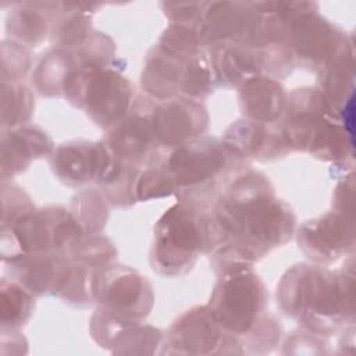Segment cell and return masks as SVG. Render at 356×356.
I'll list each match as a JSON object with an SVG mask.
<instances>
[{"instance_id": "cell-1", "label": "cell", "mask_w": 356, "mask_h": 356, "mask_svg": "<svg viewBox=\"0 0 356 356\" xmlns=\"http://www.w3.org/2000/svg\"><path fill=\"white\" fill-rule=\"evenodd\" d=\"M209 259L216 275L229 267L253 266L296 231L292 207L275 196L268 177L245 165L222 182L207 211Z\"/></svg>"}, {"instance_id": "cell-2", "label": "cell", "mask_w": 356, "mask_h": 356, "mask_svg": "<svg viewBox=\"0 0 356 356\" xmlns=\"http://www.w3.org/2000/svg\"><path fill=\"white\" fill-rule=\"evenodd\" d=\"M280 312L303 330L331 337L355 321V259L342 267L302 261L291 266L275 289Z\"/></svg>"}, {"instance_id": "cell-3", "label": "cell", "mask_w": 356, "mask_h": 356, "mask_svg": "<svg viewBox=\"0 0 356 356\" xmlns=\"http://www.w3.org/2000/svg\"><path fill=\"white\" fill-rule=\"evenodd\" d=\"M281 128L292 152L334 164L352 160V145L341 110L317 86H300L288 93Z\"/></svg>"}, {"instance_id": "cell-4", "label": "cell", "mask_w": 356, "mask_h": 356, "mask_svg": "<svg viewBox=\"0 0 356 356\" xmlns=\"http://www.w3.org/2000/svg\"><path fill=\"white\" fill-rule=\"evenodd\" d=\"M167 168L175 184L178 202L209 211L228 175L250 165L238 160L221 138L203 135L165 156Z\"/></svg>"}, {"instance_id": "cell-5", "label": "cell", "mask_w": 356, "mask_h": 356, "mask_svg": "<svg viewBox=\"0 0 356 356\" xmlns=\"http://www.w3.org/2000/svg\"><path fill=\"white\" fill-rule=\"evenodd\" d=\"M209 252L207 211L177 202L153 228L150 267L164 278L186 275L199 256Z\"/></svg>"}, {"instance_id": "cell-6", "label": "cell", "mask_w": 356, "mask_h": 356, "mask_svg": "<svg viewBox=\"0 0 356 356\" xmlns=\"http://www.w3.org/2000/svg\"><path fill=\"white\" fill-rule=\"evenodd\" d=\"M83 234L68 207L47 204L1 227L0 256L4 264L28 254L65 252Z\"/></svg>"}, {"instance_id": "cell-7", "label": "cell", "mask_w": 356, "mask_h": 356, "mask_svg": "<svg viewBox=\"0 0 356 356\" xmlns=\"http://www.w3.org/2000/svg\"><path fill=\"white\" fill-rule=\"evenodd\" d=\"M206 305L216 320L241 339L267 312L268 291L253 266H235L217 274Z\"/></svg>"}, {"instance_id": "cell-8", "label": "cell", "mask_w": 356, "mask_h": 356, "mask_svg": "<svg viewBox=\"0 0 356 356\" xmlns=\"http://www.w3.org/2000/svg\"><path fill=\"white\" fill-rule=\"evenodd\" d=\"M135 96L132 82L108 67L78 70L63 99L107 131L128 114Z\"/></svg>"}, {"instance_id": "cell-9", "label": "cell", "mask_w": 356, "mask_h": 356, "mask_svg": "<svg viewBox=\"0 0 356 356\" xmlns=\"http://www.w3.org/2000/svg\"><path fill=\"white\" fill-rule=\"evenodd\" d=\"M350 40L341 26L318 14L317 3L302 1L289 19L285 46L295 67L318 72Z\"/></svg>"}, {"instance_id": "cell-10", "label": "cell", "mask_w": 356, "mask_h": 356, "mask_svg": "<svg viewBox=\"0 0 356 356\" xmlns=\"http://www.w3.org/2000/svg\"><path fill=\"white\" fill-rule=\"evenodd\" d=\"M161 355H243L239 339L211 314L207 305L193 306L164 332Z\"/></svg>"}, {"instance_id": "cell-11", "label": "cell", "mask_w": 356, "mask_h": 356, "mask_svg": "<svg viewBox=\"0 0 356 356\" xmlns=\"http://www.w3.org/2000/svg\"><path fill=\"white\" fill-rule=\"evenodd\" d=\"M96 307L128 323H143L154 306L149 280L138 270L113 263L97 277Z\"/></svg>"}, {"instance_id": "cell-12", "label": "cell", "mask_w": 356, "mask_h": 356, "mask_svg": "<svg viewBox=\"0 0 356 356\" xmlns=\"http://www.w3.org/2000/svg\"><path fill=\"white\" fill-rule=\"evenodd\" d=\"M154 99L136 95L128 114L110 129L104 131L103 142L111 154L125 164L143 167L156 156L164 153L153 136L150 111Z\"/></svg>"}, {"instance_id": "cell-13", "label": "cell", "mask_w": 356, "mask_h": 356, "mask_svg": "<svg viewBox=\"0 0 356 356\" xmlns=\"http://www.w3.org/2000/svg\"><path fill=\"white\" fill-rule=\"evenodd\" d=\"M295 234L299 249L316 264L330 266L355 252V217L337 210L305 221Z\"/></svg>"}, {"instance_id": "cell-14", "label": "cell", "mask_w": 356, "mask_h": 356, "mask_svg": "<svg viewBox=\"0 0 356 356\" xmlns=\"http://www.w3.org/2000/svg\"><path fill=\"white\" fill-rule=\"evenodd\" d=\"M56 178L70 188L99 186L114 164V156L103 140L74 139L57 146L49 157Z\"/></svg>"}, {"instance_id": "cell-15", "label": "cell", "mask_w": 356, "mask_h": 356, "mask_svg": "<svg viewBox=\"0 0 356 356\" xmlns=\"http://www.w3.org/2000/svg\"><path fill=\"white\" fill-rule=\"evenodd\" d=\"M209 121L206 106L200 100L184 96L154 100L150 111L154 140L164 152L206 135Z\"/></svg>"}, {"instance_id": "cell-16", "label": "cell", "mask_w": 356, "mask_h": 356, "mask_svg": "<svg viewBox=\"0 0 356 356\" xmlns=\"http://www.w3.org/2000/svg\"><path fill=\"white\" fill-rule=\"evenodd\" d=\"M92 339L114 355H153L163 331L145 323L121 321L96 307L89 320Z\"/></svg>"}, {"instance_id": "cell-17", "label": "cell", "mask_w": 356, "mask_h": 356, "mask_svg": "<svg viewBox=\"0 0 356 356\" xmlns=\"http://www.w3.org/2000/svg\"><path fill=\"white\" fill-rule=\"evenodd\" d=\"M221 140L227 149L241 161H275L292 153L281 124L267 125L248 118L231 122Z\"/></svg>"}, {"instance_id": "cell-18", "label": "cell", "mask_w": 356, "mask_h": 356, "mask_svg": "<svg viewBox=\"0 0 356 356\" xmlns=\"http://www.w3.org/2000/svg\"><path fill=\"white\" fill-rule=\"evenodd\" d=\"M70 260L65 252L28 254L4 263L10 278L19 282L35 296L58 298L67 280Z\"/></svg>"}, {"instance_id": "cell-19", "label": "cell", "mask_w": 356, "mask_h": 356, "mask_svg": "<svg viewBox=\"0 0 356 356\" xmlns=\"http://www.w3.org/2000/svg\"><path fill=\"white\" fill-rule=\"evenodd\" d=\"M54 149L50 135L38 125L1 129V181H11L33 160L49 159Z\"/></svg>"}, {"instance_id": "cell-20", "label": "cell", "mask_w": 356, "mask_h": 356, "mask_svg": "<svg viewBox=\"0 0 356 356\" xmlns=\"http://www.w3.org/2000/svg\"><path fill=\"white\" fill-rule=\"evenodd\" d=\"M253 14L252 1H204L197 29L207 49L216 43H241Z\"/></svg>"}, {"instance_id": "cell-21", "label": "cell", "mask_w": 356, "mask_h": 356, "mask_svg": "<svg viewBox=\"0 0 356 356\" xmlns=\"http://www.w3.org/2000/svg\"><path fill=\"white\" fill-rule=\"evenodd\" d=\"M238 100L243 118L277 125L285 115L288 92L280 79L263 74L238 88Z\"/></svg>"}, {"instance_id": "cell-22", "label": "cell", "mask_w": 356, "mask_h": 356, "mask_svg": "<svg viewBox=\"0 0 356 356\" xmlns=\"http://www.w3.org/2000/svg\"><path fill=\"white\" fill-rule=\"evenodd\" d=\"M216 86L238 89L254 76L263 75L261 57L239 43L221 42L206 49Z\"/></svg>"}, {"instance_id": "cell-23", "label": "cell", "mask_w": 356, "mask_h": 356, "mask_svg": "<svg viewBox=\"0 0 356 356\" xmlns=\"http://www.w3.org/2000/svg\"><path fill=\"white\" fill-rule=\"evenodd\" d=\"M188 60L174 56L154 44L146 53L143 61L140 72L142 93L154 100H167L179 96Z\"/></svg>"}, {"instance_id": "cell-24", "label": "cell", "mask_w": 356, "mask_h": 356, "mask_svg": "<svg viewBox=\"0 0 356 356\" xmlns=\"http://www.w3.org/2000/svg\"><path fill=\"white\" fill-rule=\"evenodd\" d=\"M58 1L13 3L6 15V32L22 46L32 49L50 36Z\"/></svg>"}, {"instance_id": "cell-25", "label": "cell", "mask_w": 356, "mask_h": 356, "mask_svg": "<svg viewBox=\"0 0 356 356\" xmlns=\"http://www.w3.org/2000/svg\"><path fill=\"white\" fill-rule=\"evenodd\" d=\"M78 70L71 50L51 46L39 56L33 65L31 74L32 88L44 97H64Z\"/></svg>"}, {"instance_id": "cell-26", "label": "cell", "mask_w": 356, "mask_h": 356, "mask_svg": "<svg viewBox=\"0 0 356 356\" xmlns=\"http://www.w3.org/2000/svg\"><path fill=\"white\" fill-rule=\"evenodd\" d=\"M102 7V3L58 1L49 36L51 46L67 50L81 46L93 32L92 14Z\"/></svg>"}, {"instance_id": "cell-27", "label": "cell", "mask_w": 356, "mask_h": 356, "mask_svg": "<svg viewBox=\"0 0 356 356\" xmlns=\"http://www.w3.org/2000/svg\"><path fill=\"white\" fill-rule=\"evenodd\" d=\"M353 54V40H350L331 61L316 72V86L338 110L345 106L352 93L355 79Z\"/></svg>"}, {"instance_id": "cell-28", "label": "cell", "mask_w": 356, "mask_h": 356, "mask_svg": "<svg viewBox=\"0 0 356 356\" xmlns=\"http://www.w3.org/2000/svg\"><path fill=\"white\" fill-rule=\"evenodd\" d=\"M108 206L110 203L100 188L86 186L72 196L68 210L85 236L102 234L108 220Z\"/></svg>"}, {"instance_id": "cell-29", "label": "cell", "mask_w": 356, "mask_h": 356, "mask_svg": "<svg viewBox=\"0 0 356 356\" xmlns=\"http://www.w3.org/2000/svg\"><path fill=\"white\" fill-rule=\"evenodd\" d=\"M35 295L10 277L0 281L1 330H21L32 317Z\"/></svg>"}, {"instance_id": "cell-30", "label": "cell", "mask_w": 356, "mask_h": 356, "mask_svg": "<svg viewBox=\"0 0 356 356\" xmlns=\"http://www.w3.org/2000/svg\"><path fill=\"white\" fill-rule=\"evenodd\" d=\"M35 111L33 90L22 82H1V129L29 124Z\"/></svg>"}, {"instance_id": "cell-31", "label": "cell", "mask_w": 356, "mask_h": 356, "mask_svg": "<svg viewBox=\"0 0 356 356\" xmlns=\"http://www.w3.org/2000/svg\"><path fill=\"white\" fill-rule=\"evenodd\" d=\"M175 195V184L165 164V154L161 153L140 167L135 184V199L149 202Z\"/></svg>"}, {"instance_id": "cell-32", "label": "cell", "mask_w": 356, "mask_h": 356, "mask_svg": "<svg viewBox=\"0 0 356 356\" xmlns=\"http://www.w3.org/2000/svg\"><path fill=\"white\" fill-rule=\"evenodd\" d=\"M282 327L280 320L268 310L243 335L239 342L243 353L264 355L270 353L281 343Z\"/></svg>"}, {"instance_id": "cell-33", "label": "cell", "mask_w": 356, "mask_h": 356, "mask_svg": "<svg viewBox=\"0 0 356 356\" xmlns=\"http://www.w3.org/2000/svg\"><path fill=\"white\" fill-rule=\"evenodd\" d=\"M76 60L79 70L108 68L115 60V43L104 32L93 31L88 39L71 50Z\"/></svg>"}, {"instance_id": "cell-34", "label": "cell", "mask_w": 356, "mask_h": 356, "mask_svg": "<svg viewBox=\"0 0 356 356\" xmlns=\"http://www.w3.org/2000/svg\"><path fill=\"white\" fill-rule=\"evenodd\" d=\"M216 89L214 76L206 50L189 58L184 72V81L179 96L202 100Z\"/></svg>"}, {"instance_id": "cell-35", "label": "cell", "mask_w": 356, "mask_h": 356, "mask_svg": "<svg viewBox=\"0 0 356 356\" xmlns=\"http://www.w3.org/2000/svg\"><path fill=\"white\" fill-rule=\"evenodd\" d=\"M163 50L184 58H191L206 50L196 25L170 24L156 43Z\"/></svg>"}, {"instance_id": "cell-36", "label": "cell", "mask_w": 356, "mask_h": 356, "mask_svg": "<svg viewBox=\"0 0 356 356\" xmlns=\"http://www.w3.org/2000/svg\"><path fill=\"white\" fill-rule=\"evenodd\" d=\"M31 68L29 49L13 39H4L1 42V82H22Z\"/></svg>"}, {"instance_id": "cell-37", "label": "cell", "mask_w": 356, "mask_h": 356, "mask_svg": "<svg viewBox=\"0 0 356 356\" xmlns=\"http://www.w3.org/2000/svg\"><path fill=\"white\" fill-rule=\"evenodd\" d=\"M1 227L15 224L36 209L29 195L13 181H1Z\"/></svg>"}, {"instance_id": "cell-38", "label": "cell", "mask_w": 356, "mask_h": 356, "mask_svg": "<svg viewBox=\"0 0 356 356\" xmlns=\"http://www.w3.org/2000/svg\"><path fill=\"white\" fill-rule=\"evenodd\" d=\"M204 1H189V3H170L163 1L160 7L170 21V24H188L199 25L202 18Z\"/></svg>"}, {"instance_id": "cell-39", "label": "cell", "mask_w": 356, "mask_h": 356, "mask_svg": "<svg viewBox=\"0 0 356 356\" xmlns=\"http://www.w3.org/2000/svg\"><path fill=\"white\" fill-rule=\"evenodd\" d=\"M355 175L350 172L343 177L334 189L332 193V210L353 216L355 209Z\"/></svg>"}]
</instances>
